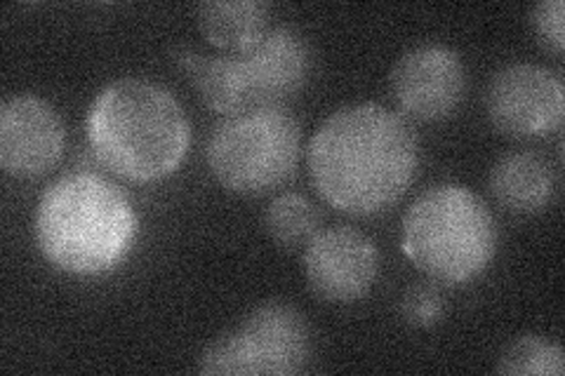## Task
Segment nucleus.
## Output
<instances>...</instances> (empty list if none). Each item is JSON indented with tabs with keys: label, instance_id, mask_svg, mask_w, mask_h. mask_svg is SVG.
Returning <instances> with one entry per match:
<instances>
[{
	"label": "nucleus",
	"instance_id": "13",
	"mask_svg": "<svg viewBox=\"0 0 565 376\" xmlns=\"http://www.w3.org/2000/svg\"><path fill=\"white\" fill-rule=\"evenodd\" d=\"M199 26L224 55L255 47L271 29V6L262 0H220L199 8Z\"/></svg>",
	"mask_w": 565,
	"mask_h": 376
},
{
	"label": "nucleus",
	"instance_id": "7",
	"mask_svg": "<svg viewBox=\"0 0 565 376\" xmlns=\"http://www.w3.org/2000/svg\"><path fill=\"white\" fill-rule=\"evenodd\" d=\"M311 353L307 318L286 301H269L205 346L199 372L207 376H295L307 369Z\"/></svg>",
	"mask_w": 565,
	"mask_h": 376
},
{
	"label": "nucleus",
	"instance_id": "12",
	"mask_svg": "<svg viewBox=\"0 0 565 376\" xmlns=\"http://www.w3.org/2000/svg\"><path fill=\"white\" fill-rule=\"evenodd\" d=\"M488 186L500 207L514 214H537L554 201L556 174L537 153L514 151L492 165Z\"/></svg>",
	"mask_w": 565,
	"mask_h": 376
},
{
	"label": "nucleus",
	"instance_id": "8",
	"mask_svg": "<svg viewBox=\"0 0 565 376\" xmlns=\"http://www.w3.org/2000/svg\"><path fill=\"white\" fill-rule=\"evenodd\" d=\"M492 128L511 139H540L558 132L565 118V85L540 64H509L486 87Z\"/></svg>",
	"mask_w": 565,
	"mask_h": 376
},
{
	"label": "nucleus",
	"instance_id": "6",
	"mask_svg": "<svg viewBox=\"0 0 565 376\" xmlns=\"http://www.w3.org/2000/svg\"><path fill=\"white\" fill-rule=\"evenodd\" d=\"M302 155V130L286 106L222 116L205 160L212 176L238 195H264L286 184Z\"/></svg>",
	"mask_w": 565,
	"mask_h": 376
},
{
	"label": "nucleus",
	"instance_id": "17",
	"mask_svg": "<svg viewBox=\"0 0 565 376\" xmlns=\"http://www.w3.org/2000/svg\"><path fill=\"white\" fill-rule=\"evenodd\" d=\"M530 26H533L537 41L552 55L561 57L565 50V6L563 0H544L530 12Z\"/></svg>",
	"mask_w": 565,
	"mask_h": 376
},
{
	"label": "nucleus",
	"instance_id": "2",
	"mask_svg": "<svg viewBox=\"0 0 565 376\" xmlns=\"http://www.w3.org/2000/svg\"><path fill=\"white\" fill-rule=\"evenodd\" d=\"M85 135L99 163L128 182H158L182 165L191 125L177 97L145 78H118L95 95Z\"/></svg>",
	"mask_w": 565,
	"mask_h": 376
},
{
	"label": "nucleus",
	"instance_id": "14",
	"mask_svg": "<svg viewBox=\"0 0 565 376\" xmlns=\"http://www.w3.org/2000/svg\"><path fill=\"white\" fill-rule=\"evenodd\" d=\"M264 230L282 249L307 247L321 230V212L302 193H280L264 212Z\"/></svg>",
	"mask_w": 565,
	"mask_h": 376
},
{
	"label": "nucleus",
	"instance_id": "16",
	"mask_svg": "<svg viewBox=\"0 0 565 376\" xmlns=\"http://www.w3.org/2000/svg\"><path fill=\"white\" fill-rule=\"evenodd\" d=\"M401 315L411 327L429 330L436 327L446 315V301L440 290L431 282L411 284L401 297Z\"/></svg>",
	"mask_w": 565,
	"mask_h": 376
},
{
	"label": "nucleus",
	"instance_id": "5",
	"mask_svg": "<svg viewBox=\"0 0 565 376\" xmlns=\"http://www.w3.org/2000/svg\"><path fill=\"white\" fill-rule=\"evenodd\" d=\"M500 233L486 201L465 184L422 191L403 214L401 247L434 282L465 284L488 271Z\"/></svg>",
	"mask_w": 565,
	"mask_h": 376
},
{
	"label": "nucleus",
	"instance_id": "11",
	"mask_svg": "<svg viewBox=\"0 0 565 376\" xmlns=\"http://www.w3.org/2000/svg\"><path fill=\"white\" fill-rule=\"evenodd\" d=\"M66 147L57 109L35 95H14L0 106V165L14 179H35L55 168Z\"/></svg>",
	"mask_w": 565,
	"mask_h": 376
},
{
	"label": "nucleus",
	"instance_id": "3",
	"mask_svg": "<svg viewBox=\"0 0 565 376\" xmlns=\"http://www.w3.org/2000/svg\"><path fill=\"white\" fill-rule=\"evenodd\" d=\"M33 230L41 255L60 271L102 276L130 255L139 217L126 191L106 176L71 172L43 191Z\"/></svg>",
	"mask_w": 565,
	"mask_h": 376
},
{
	"label": "nucleus",
	"instance_id": "9",
	"mask_svg": "<svg viewBox=\"0 0 565 376\" xmlns=\"http://www.w3.org/2000/svg\"><path fill=\"white\" fill-rule=\"evenodd\" d=\"M388 89L398 109L422 122L450 118L467 93L462 57L448 45L422 43L396 60Z\"/></svg>",
	"mask_w": 565,
	"mask_h": 376
},
{
	"label": "nucleus",
	"instance_id": "10",
	"mask_svg": "<svg viewBox=\"0 0 565 376\" xmlns=\"http://www.w3.org/2000/svg\"><path fill=\"white\" fill-rule=\"evenodd\" d=\"M305 276L318 299L349 307L373 290L380 276V253L375 243L353 226L318 230L305 247Z\"/></svg>",
	"mask_w": 565,
	"mask_h": 376
},
{
	"label": "nucleus",
	"instance_id": "15",
	"mask_svg": "<svg viewBox=\"0 0 565 376\" xmlns=\"http://www.w3.org/2000/svg\"><path fill=\"white\" fill-rule=\"evenodd\" d=\"M563 348L546 336L527 334L511 342L494 372L504 376H563Z\"/></svg>",
	"mask_w": 565,
	"mask_h": 376
},
{
	"label": "nucleus",
	"instance_id": "1",
	"mask_svg": "<svg viewBox=\"0 0 565 376\" xmlns=\"http://www.w3.org/2000/svg\"><path fill=\"white\" fill-rule=\"evenodd\" d=\"M307 165L321 198L351 217L392 210L419 172L413 125L382 104H351L330 114L309 141Z\"/></svg>",
	"mask_w": 565,
	"mask_h": 376
},
{
	"label": "nucleus",
	"instance_id": "4",
	"mask_svg": "<svg viewBox=\"0 0 565 376\" xmlns=\"http://www.w3.org/2000/svg\"><path fill=\"white\" fill-rule=\"evenodd\" d=\"M207 109L222 116L286 106L311 78L313 52L302 31L271 26L264 39L236 55L207 57L182 47L172 55Z\"/></svg>",
	"mask_w": 565,
	"mask_h": 376
}]
</instances>
